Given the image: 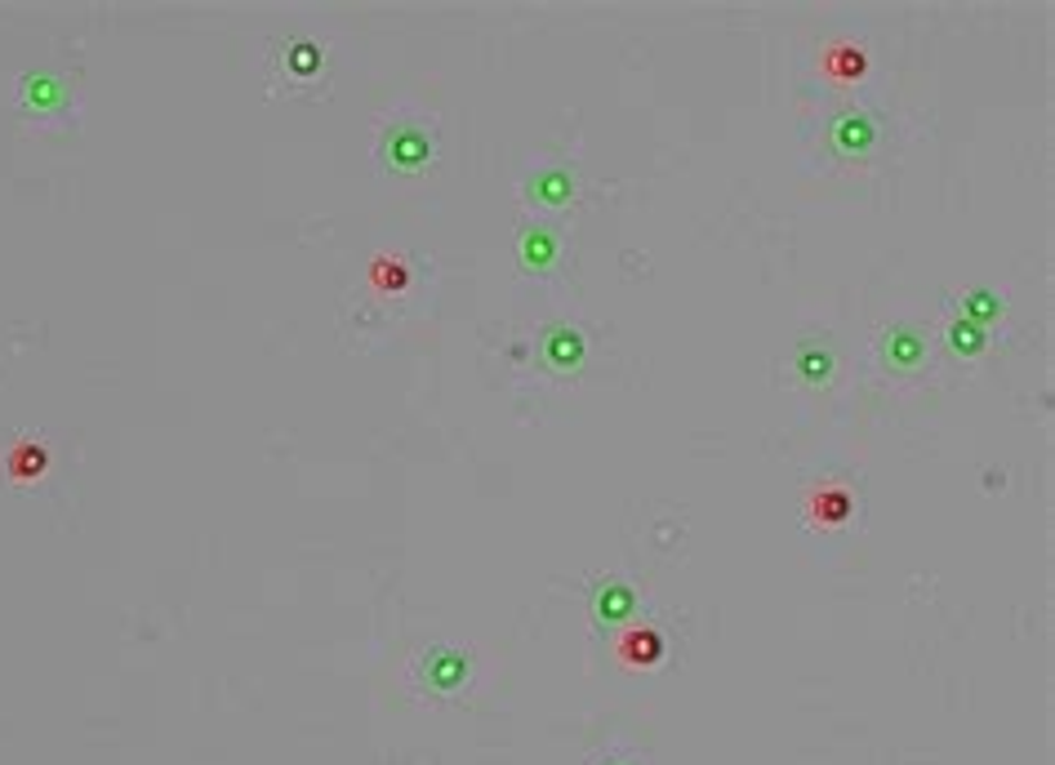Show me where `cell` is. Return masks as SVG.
<instances>
[{"label":"cell","instance_id":"1","mask_svg":"<svg viewBox=\"0 0 1055 765\" xmlns=\"http://www.w3.org/2000/svg\"><path fill=\"white\" fill-rule=\"evenodd\" d=\"M472 672H476L472 649L450 645V640H436V645H427L410 658V685L423 698H441V703L463 698L472 689Z\"/></svg>","mask_w":1055,"mask_h":765},{"label":"cell","instance_id":"2","mask_svg":"<svg viewBox=\"0 0 1055 765\" xmlns=\"http://www.w3.org/2000/svg\"><path fill=\"white\" fill-rule=\"evenodd\" d=\"M436 156V138H432V125L423 116H396L378 129V142H374V160L383 173H396V178H410V173H423Z\"/></svg>","mask_w":1055,"mask_h":765},{"label":"cell","instance_id":"3","mask_svg":"<svg viewBox=\"0 0 1055 765\" xmlns=\"http://www.w3.org/2000/svg\"><path fill=\"white\" fill-rule=\"evenodd\" d=\"M930 356H935V342L913 320H895V325L877 329V338H872V365L886 378H917L930 369Z\"/></svg>","mask_w":1055,"mask_h":765},{"label":"cell","instance_id":"4","mask_svg":"<svg viewBox=\"0 0 1055 765\" xmlns=\"http://www.w3.org/2000/svg\"><path fill=\"white\" fill-rule=\"evenodd\" d=\"M877 138H881V120L864 107H837L828 120H824V151L837 156V160H868L877 151Z\"/></svg>","mask_w":1055,"mask_h":765},{"label":"cell","instance_id":"5","mask_svg":"<svg viewBox=\"0 0 1055 765\" xmlns=\"http://www.w3.org/2000/svg\"><path fill=\"white\" fill-rule=\"evenodd\" d=\"M783 378L797 383V387H810V391L832 387V378H837V347L824 334L797 338L788 347V356H783Z\"/></svg>","mask_w":1055,"mask_h":765},{"label":"cell","instance_id":"6","mask_svg":"<svg viewBox=\"0 0 1055 765\" xmlns=\"http://www.w3.org/2000/svg\"><path fill=\"white\" fill-rule=\"evenodd\" d=\"M561 254H565V240L552 222H525L516 231V262L534 276H552L561 267Z\"/></svg>","mask_w":1055,"mask_h":765},{"label":"cell","instance_id":"7","mask_svg":"<svg viewBox=\"0 0 1055 765\" xmlns=\"http://www.w3.org/2000/svg\"><path fill=\"white\" fill-rule=\"evenodd\" d=\"M579 196V173L570 165H539L530 178H525V200L534 209H570V200Z\"/></svg>","mask_w":1055,"mask_h":765},{"label":"cell","instance_id":"8","mask_svg":"<svg viewBox=\"0 0 1055 765\" xmlns=\"http://www.w3.org/2000/svg\"><path fill=\"white\" fill-rule=\"evenodd\" d=\"M539 351H543V365H548V369L574 374V369L583 365V356H588V342H583V334H579L574 325H548Z\"/></svg>","mask_w":1055,"mask_h":765},{"label":"cell","instance_id":"9","mask_svg":"<svg viewBox=\"0 0 1055 765\" xmlns=\"http://www.w3.org/2000/svg\"><path fill=\"white\" fill-rule=\"evenodd\" d=\"M592 614H596V623H610V627L628 623L637 614V592L623 578H601L592 587Z\"/></svg>","mask_w":1055,"mask_h":765},{"label":"cell","instance_id":"10","mask_svg":"<svg viewBox=\"0 0 1055 765\" xmlns=\"http://www.w3.org/2000/svg\"><path fill=\"white\" fill-rule=\"evenodd\" d=\"M957 311H962L966 320H975V325L984 329V325L1002 320L1006 302H1002V294H993V289H966V294L957 298Z\"/></svg>","mask_w":1055,"mask_h":765},{"label":"cell","instance_id":"11","mask_svg":"<svg viewBox=\"0 0 1055 765\" xmlns=\"http://www.w3.org/2000/svg\"><path fill=\"white\" fill-rule=\"evenodd\" d=\"M944 347H948L953 356H979V351L988 347V338H984V329H979L975 320L953 316V320L944 325Z\"/></svg>","mask_w":1055,"mask_h":765},{"label":"cell","instance_id":"12","mask_svg":"<svg viewBox=\"0 0 1055 765\" xmlns=\"http://www.w3.org/2000/svg\"><path fill=\"white\" fill-rule=\"evenodd\" d=\"M619 654H623L628 663H659V654H663V640H659L654 632H632V636L619 645Z\"/></svg>","mask_w":1055,"mask_h":765},{"label":"cell","instance_id":"13","mask_svg":"<svg viewBox=\"0 0 1055 765\" xmlns=\"http://www.w3.org/2000/svg\"><path fill=\"white\" fill-rule=\"evenodd\" d=\"M815 511H824V520H846L850 503H846V494H828V498H815Z\"/></svg>","mask_w":1055,"mask_h":765},{"label":"cell","instance_id":"14","mask_svg":"<svg viewBox=\"0 0 1055 765\" xmlns=\"http://www.w3.org/2000/svg\"><path fill=\"white\" fill-rule=\"evenodd\" d=\"M596 765H641V761H637L632 752H605V756H601Z\"/></svg>","mask_w":1055,"mask_h":765}]
</instances>
